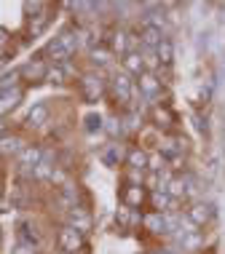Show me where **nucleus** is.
<instances>
[{"label": "nucleus", "mask_w": 225, "mask_h": 254, "mask_svg": "<svg viewBox=\"0 0 225 254\" xmlns=\"http://www.w3.org/2000/svg\"><path fill=\"white\" fill-rule=\"evenodd\" d=\"M67 222H70V228H75L78 233H86L91 228V217H88L83 209H78V206H73V209L67 211Z\"/></svg>", "instance_id": "6e6552de"}, {"label": "nucleus", "mask_w": 225, "mask_h": 254, "mask_svg": "<svg viewBox=\"0 0 225 254\" xmlns=\"http://www.w3.org/2000/svg\"><path fill=\"white\" fill-rule=\"evenodd\" d=\"M140 91L145 94L148 99H155L161 94V80L155 78L153 72H142L140 75Z\"/></svg>", "instance_id": "1a4fd4ad"}, {"label": "nucleus", "mask_w": 225, "mask_h": 254, "mask_svg": "<svg viewBox=\"0 0 225 254\" xmlns=\"http://www.w3.org/2000/svg\"><path fill=\"white\" fill-rule=\"evenodd\" d=\"M83 123H86V131H99V128H102V118L97 113H88L83 118Z\"/></svg>", "instance_id": "5701e85b"}, {"label": "nucleus", "mask_w": 225, "mask_h": 254, "mask_svg": "<svg viewBox=\"0 0 225 254\" xmlns=\"http://www.w3.org/2000/svg\"><path fill=\"white\" fill-rule=\"evenodd\" d=\"M40 161H43V150L40 147H24L22 153H19V166H22V171H27V174H32Z\"/></svg>", "instance_id": "0eeeda50"}, {"label": "nucleus", "mask_w": 225, "mask_h": 254, "mask_svg": "<svg viewBox=\"0 0 225 254\" xmlns=\"http://www.w3.org/2000/svg\"><path fill=\"white\" fill-rule=\"evenodd\" d=\"M80 91H83L86 102H97L102 97V91H105V78H102L99 72H88L80 78Z\"/></svg>", "instance_id": "7ed1b4c3"}, {"label": "nucleus", "mask_w": 225, "mask_h": 254, "mask_svg": "<svg viewBox=\"0 0 225 254\" xmlns=\"http://www.w3.org/2000/svg\"><path fill=\"white\" fill-rule=\"evenodd\" d=\"M185 217L196 225V228H204L207 222H212V217H215V206H212V203H207V201H196V203H190V206H188Z\"/></svg>", "instance_id": "f03ea898"}, {"label": "nucleus", "mask_w": 225, "mask_h": 254, "mask_svg": "<svg viewBox=\"0 0 225 254\" xmlns=\"http://www.w3.org/2000/svg\"><path fill=\"white\" fill-rule=\"evenodd\" d=\"M70 78H73V67L70 64H54V67H49V75H46V80L54 83V86H65Z\"/></svg>", "instance_id": "9d476101"}, {"label": "nucleus", "mask_w": 225, "mask_h": 254, "mask_svg": "<svg viewBox=\"0 0 225 254\" xmlns=\"http://www.w3.org/2000/svg\"><path fill=\"white\" fill-rule=\"evenodd\" d=\"M161 40H163V30H158V27H153V24H142L140 43L145 46V51H155L161 46Z\"/></svg>", "instance_id": "423d86ee"}, {"label": "nucleus", "mask_w": 225, "mask_h": 254, "mask_svg": "<svg viewBox=\"0 0 225 254\" xmlns=\"http://www.w3.org/2000/svg\"><path fill=\"white\" fill-rule=\"evenodd\" d=\"M105 163H110V166H118V161H121V150H118V145H110V150H107L105 155Z\"/></svg>", "instance_id": "393cba45"}, {"label": "nucleus", "mask_w": 225, "mask_h": 254, "mask_svg": "<svg viewBox=\"0 0 225 254\" xmlns=\"http://www.w3.org/2000/svg\"><path fill=\"white\" fill-rule=\"evenodd\" d=\"M142 62H145V72L155 70V67L161 64V62H158V57H155V51H145V54H142Z\"/></svg>", "instance_id": "b1692460"}, {"label": "nucleus", "mask_w": 225, "mask_h": 254, "mask_svg": "<svg viewBox=\"0 0 225 254\" xmlns=\"http://www.w3.org/2000/svg\"><path fill=\"white\" fill-rule=\"evenodd\" d=\"M0 131H3V123H0Z\"/></svg>", "instance_id": "72a5a7b5"}, {"label": "nucleus", "mask_w": 225, "mask_h": 254, "mask_svg": "<svg viewBox=\"0 0 225 254\" xmlns=\"http://www.w3.org/2000/svg\"><path fill=\"white\" fill-rule=\"evenodd\" d=\"M78 46H80L78 32H62V35H57L49 46H46V54L54 59V64H67V59L75 54Z\"/></svg>", "instance_id": "f257e3e1"}, {"label": "nucleus", "mask_w": 225, "mask_h": 254, "mask_svg": "<svg viewBox=\"0 0 225 254\" xmlns=\"http://www.w3.org/2000/svg\"><path fill=\"white\" fill-rule=\"evenodd\" d=\"M8 43V32L3 30V27H0V51H3V46Z\"/></svg>", "instance_id": "2f4dec72"}, {"label": "nucleus", "mask_w": 225, "mask_h": 254, "mask_svg": "<svg viewBox=\"0 0 225 254\" xmlns=\"http://www.w3.org/2000/svg\"><path fill=\"white\" fill-rule=\"evenodd\" d=\"M155 57H158V62H161V64H166V67L174 64V43H172V40L163 38L161 46L155 49Z\"/></svg>", "instance_id": "a211bd4d"}, {"label": "nucleus", "mask_w": 225, "mask_h": 254, "mask_svg": "<svg viewBox=\"0 0 225 254\" xmlns=\"http://www.w3.org/2000/svg\"><path fill=\"white\" fill-rule=\"evenodd\" d=\"M150 203H153V209L158 211V214H166V211H172L174 209V198L169 195V193H161V190H155L153 195H150Z\"/></svg>", "instance_id": "2eb2a0df"}, {"label": "nucleus", "mask_w": 225, "mask_h": 254, "mask_svg": "<svg viewBox=\"0 0 225 254\" xmlns=\"http://www.w3.org/2000/svg\"><path fill=\"white\" fill-rule=\"evenodd\" d=\"M22 99V91L19 88H0V113H8L19 105Z\"/></svg>", "instance_id": "4468645a"}, {"label": "nucleus", "mask_w": 225, "mask_h": 254, "mask_svg": "<svg viewBox=\"0 0 225 254\" xmlns=\"http://www.w3.org/2000/svg\"><path fill=\"white\" fill-rule=\"evenodd\" d=\"M126 161H129V166L132 169H137V171H145L148 169V155L142 153V150H129V155H126Z\"/></svg>", "instance_id": "aec40b11"}, {"label": "nucleus", "mask_w": 225, "mask_h": 254, "mask_svg": "<svg viewBox=\"0 0 225 254\" xmlns=\"http://www.w3.org/2000/svg\"><path fill=\"white\" fill-rule=\"evenodd\" d=\"M80 43L83 46H88V49L94 51V43H97V35H94L91 30H86V32H80Z\"/></svg>", "instance_id": "bb28decb"}, {"label": "nucleus", "mask_w": 225, "mask_h": 254, "mask_svg": "<svg viewBox=\"0 0 225 254\" xmlns=\"http://www.w3.org/2000/svg\"><path fill=\"white\" fill-rule=\"evenodd\" d=\"M124 203L129 209H140V206L145 203V190H142V185H129L124 190Z\"/></svg>", "instance_id": "ddd939ff"}, {"label": "nucleus", "mask_w": 225, "mask_h": 254, "mask_svg": "<svg viewBox=\"0 0 225 254\" xmlns=\"http://www.w3.org/2000/svg\"><path fill=\"white\" fill-rule=\"evenodd\" d=\"M140 35H137V32H129V51L126 54H132V51H140Z\"/></svg>", "instance_id": "c85d7f7f"}, {"label": "nucleus", "mask_w": 225, "mask_h": 254, "mask_svg": "<svg viewBox=\"0 0 225 254\" xmlns=\"http://www.w3.org/2000/svg\"><path fill=\"white\" fill-rule=\"evenodd\" d=\"M124 72L126 75H137V78L145 72V62H142V54L140 51L124 54Z\"/></svg>", "instance_id": "f8f14e48"}, {"label": "nucleus", "mask_w": 225, "mask_h": 254, "mask_svg": "<svg viewBox=\"0 0 225 254\" xmlns=\"http://www.w3.org/2000/svg\"><path fill=\"white\" fill-rule=\"evenodd\" d=\"M46 121H49V107H46V105H35L30 113H27V126H30V128L46 126Z\"/></svg>", "instance_id": "dca6fc26"}, {"label": "nucleus", "mask_w": 225, "mask_h": 254, "mask_svg": "<svg viewBox=\"0 0 225 254\" xmlns=\"http://www.w3.org/2000/svg\"><path fill=\"white\" fill-rule=\"evenodd\" d=\"M155 254H177V252H172V249H158Z\"/></svg>", "instance_id": "473e14b6"}, {"label": "nucleus", "mask_w": 225, "mask_h": 254, "mask_svg": "<svg viewBox=\"0 0 225 254\" xmlns=\"http://www.w3.org/2000/svg\"><path fill=\"white\" fill-rule=\"evenodd\" d=\"M24 150L19 136H0V155H19Z\"/></svg>", "instance_id": "f3484780"}, {"label": "nucleus", "mask_w": 225, "mask_h": 254, "mask_svg": "<svg viewBox=\"0 0 225 254\" xmlns=\"http://www.w3.org/2000/svg\"><path fill=\"white\" fill-rule=\"evenodd\" d=\"M13 254H38V252H35V246H32V244H24L22 241L16 249H13Z\"/></svg>", "instance_id": "c756f323"}, {"label": "nucleus", "mask_w": 225, "mask_h": 254, "mask_svg": "<svg viewBox=\"0 0 225 254\" xmlns=\"http://www.w3.org/2000/svg\"><path fill=\"white\" fill-rule=\"evenodd\" d=\"M43 27H46V13H38L35 22H30V30H32V32H40Z\"/></svg>", "instance_id": "cd10ccee"}, {"label": "nucleus", "mask_w": 225, "mask_h": 254, "mask_svg": "<svg viewBox=\"0 0 225 254\" xmlns=\"http://www.w3.org/2000/svg\"><path fill=\"white\" fill-rule=\"evenodd\" d=\"M19 75H22V78H27V80H46V75H49V67H46V62L35 59V62H30V64H24Z\"/></svg>", "instance_id": "9b49d317"}, {"label": "nucleus", "mask_w": 225, "mask_h": 254, "mask_svg": "<svg viewBox=\"0 0 225 254\" xmlns=\"http://www.w3.org/2000/svg\"><path fill=\"white\" fill-rule=\"evenodd\" d=\"M91 62H94V64H107V62H110V54H107V51H97V49H94L91 51Z\"/></svg>", "instance_id": "a878e982"}, {"label": "nucleus", "mask_w": 225, "mask_h": 254, "mask_svg": "<svg viewBox=\"0 0 225 254\" xmlns=\"http://www.w3.org/2000/svg\"><path fill=\"white\" fill-rule=\"evenodd\" d=\"M177 238H180V246H182V249H188V252L199 249V246L204 244L201 233H190V236H177Z\"/></svg>", "instance_id": "4be33fe9"}, {"label": "nucleus", "mask_w": 225, "mask_h": 254, "mask_svg": "<svg viewBox=\"0 0 225 254\" xmlns=\"http://www.w3.org/2000/svg\"><path fill=\"white\" fill-rule=\"evenodd\" d=\"M57 244H59V249L67 252V254H73V252H78L80 246H83V238H80V233L75 230V228H62L59 230V236H57Z\"/></svg>", "instance_id": "39448f33"}, {"label": "nucleus", "mask_w": 225, "mask_h": 254, "mask_svg": "<svg viewBox=\"0 0 225 254\" xmlns=\"http://www.w3.org/2000/svg\"><path fill=\"white\" fill-rule=\"evenodd\" d=\"M113 51H118V54L129 51V32H124V30H115L113 32Z\"/></svg>", "instance_id": "412c9836"}, {"label": "nucleus", "mask_w": 225, "mask_h": 254, "mask_svg": "<svg viewBox=\"0 0 225 254\" xmlns=\"http://www.w3.org/2000/svg\"><path fill=\"white\" fill-rule=\"evenodd\" d=\"M142 225H145L150 233H163V214H158V211H150V214L142 217Z\"/></svg>", "instance_id": "6ab92c4d"}, {"label": "nucleus", "mask_w": 225, "mask_h": 254, "mask_svg": "<svg viewBox=\"0 0 225 254\" xmlns=\"http://www.w3.org/2000/svg\"><path fill=\"white\" fill-rule=\"evenodd\" d=\"M113 97L118 102H124V105L132 102V97H134V80L129 78L126 72H118L113 78Z\"/></svg>", "instance_id": "20e7f679"}, {"label": "nucleus", "mask_w": 225, "mask_h": 254, "mask_svg": "<svg viewBox=\"0 0 225 254\" xmlns=\"http://www.w3.org/2000/svg\"><path fill=\"white\" fill-rule=\"evenodd\" d=\"M129 180H132V185H142V171L132 169V171H129Z\"/></svg>", "instance_id": "7c9ffc66"}]
</instances>
